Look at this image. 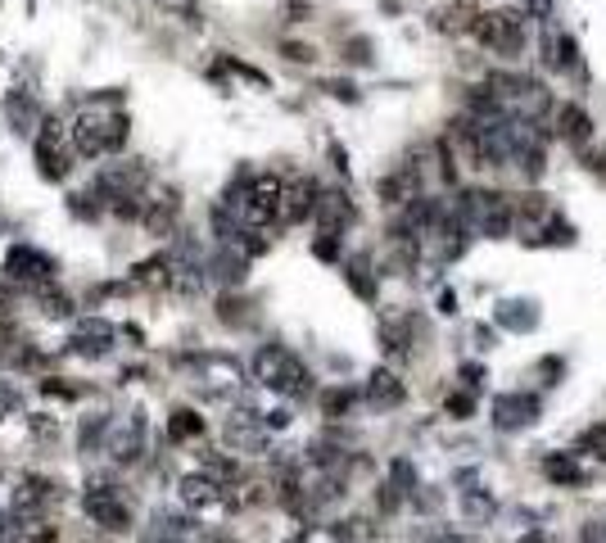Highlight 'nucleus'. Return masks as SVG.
I'll return each mask as SVG.
<instances>
[{"mask_svg":"<svg viewBox=\"0 0 606 543\" xmlns=\"http://www.w3.org/2000/svg\"><path fill=\"white\" fill-rule=\"evenodd\" d=\"M470 37H476L489 54L516 63L525 54V46H529V14L525 10H480Z\"/></svg>","mask_w":606,"mask_h":543,"instance_id":"obj_1","label":"nucleus"},{"mask_svg":"<svg viewBox=\"0 0 606 543\" xmlns=\"http://www.w3.org/2000/svg\"><path fill=\"white\" fill-rule=\"evenodd\" d=\"M253 376H258L267 389L286 394V398H308V394H312V372L303 367V358H295V354H290V349H281V345L258 349V358H253Z\"/></svg>","mask_w":606,"mask_h":543,"instance_id":"obj_2","label":"nucleus"},{"mask_svg":"<svg viewBox=\"0 0 606 543\" xmlns=\"http://www.w3.org/2000/svg\"><path fill=\"white\" fill-rule=\"evenodd\" d=\"M122 146H127V113H100V109L78 113V122H73V150L78 155L100 159V155H118Z\"/></svg>","mask_w":606,"mask_h":543,"instance_id":"obj_3","label":"nucleus"},{"mask_svg":"<svg viewBox=\"0 0 606 543\" xmlns=\"http://www.w3.org/2000/svg\"><path fill=\"white\" fill-rule=\"evenodd\" d=\"M82 507H87V516H91L100 530H109V534H122V530H131V507H127V503H122V494H118L113 485H104V480L87 489Z\"/></svg>","mask_w":606,"mask_h":543,"instance_id":"obj_4","label":"nucleus"},{"mask_svg":"<svg viewBox=\"0 0 606 543\" xmlns=\"http://www.w3.org/2000/svg\"><path fill=\"white\" fill-rule=\"evenodd\" d=\"M538 422V398L525 394V389H511V394H494V426L498 430H525Z\"/></svg>","mask_w":606,"mask_h":543,"instance_id":"obj_5","label":"nucleus"},{"mask_svg":"<svg viewBox=\"0 0 606 543\" xmlns=\"http://www.w3.org/2000/svg\"><path fill=\"white\" fill-rule=\"evenodd\" d=\"M593 131H597V122H593V113L579 104V100H566V104H557V136L570 146V150H584V146H593Z\"/></svg>","mask_w":606,"mask_h":543,"instance_id":"obj_6","label":"nucleus"},{"mask_svg":"<svg viewBox=\"0 0 606 543\" xmlns=\"http://www.w3.org/2000/svg\"><path fill=\"white\" fill-rule=\"evenodd\" d=\"M5 277L14 281H50L54 277V258H46L41 249H32V245H14L10 249V258H5Z\"/></svg>","mask_w":606,"mask_h":543,"instance_id":"obj_7","label":"nucleus"},{"mask_svg":"<svg viewBox=\"0 0 606 543\" xmlns=\"http://www.w3.org/2000/svg\"><path fill=\"white\" fill-rule=\"evenodd\" d=\"M476 19H480L476 0H448V5H439L430 14V28L444 37H461V32H476Z\"/></svg>","mask_w":606,"mask_h":543,"instance_id":"obj_8","label":"nucleus"},{"mask_svg":"<svg viewBox=\"0 0 606 543\" xmlns=\"http://www.w3.org/2000/svg\"><path fill=\"white\" fill-rule=\"evenodd\" d=\"M538 466H544V480L548 485H561V489H588L593 485V471H584L575 462V453H548Z\"/></svg>","mask_w":606,"mask_h":543,"instance_id":"obj_9","label":"nucleus"},{"mask_svg":"<svg viewBox=\"0 0 606 543\" xmlns=\"http://www.w3.org/2000/svg\"><path fill=\"white\" fill-rule=\"evenodd\" d=\"M321 195H326V190H321L312 177H295V181L286 186V222H308V218H317Z\"/></svg>","mask_w":606,"mask_h":543,"instance_id":"obj_10","label":"nucleus"},{"mask_svg":"<svg viewBox=\"0 0 606 543\" xmlns=\"http://www.w3.org/2000/svg\"><path fill=\"white\" fill-rule=\"evenodd\" d=\"M227 485L222 480H213L209 471H199V475H181V503L186 507H195V512H204V507H222L227 503V494H222Z\"/></svg>","mask_w":606,"mask_h":543,"instance_id":"obj_11","label":"nucleus"},{"mask_svg":"<svg viewBox=\"0 0 606 543\" xmlns=\"http://www.w3.org/2000/svg\"><path fill=\"white\" fill-rule=\"evenodd\" d=\"M113 326L109 322H100V317H87L82 326H78V335H73V354H82V358H104L109 349H113Z\"/></svg>","mask_w":606,"mask_h":543,"instance_id":"obj_12","label":"nucleus"},{"mask_svg":"<svg viewBox=\"0 0 606 543\" xmlns=\"http://www.w3.org/2000/svg\"><path fill=\"white\" fill-rule=\"evenodd\" d=\"M141 448H145V422H141V413H131L127 426H113L109 457H113V462H137Z\"/></svg>","mask_w":606,"mask_h":543,"instance_id":"obj_13","label":"nucleus"},{"mask_svg":"<svg viewBox=\"0 0 606 543\" xmlns=\"http://www.w3.org/2000/svg\"><path fill=\"white\" fill-rule=\"evenodd\" d=\"M367 403L371 407H403V403H408V385H403L389 367H376L367 376Z\"/></svg>","mask_w":606,"mask_h":543,"instance_id":"obj_14","label":"nucleus"},{"mask_svg":"<svg viewBox=\"0 0 606 543\" xmlns=\"http://www.w3.org/2000/svg\"><path fill=\"white\" fill-rule=\"evenodd\" d=\"M50 494H54V485L46 475H23L19 489H14V516H37L50 503Z\"/></svg>","mask_w":606,"mask_h":543,"instance_id":"obj_15","label":"nucleus"},{"mask_svg":"<svg viewBox=\"0 0 606 543\" xmlns=\"http://www.w3.org/2000/svg\"><path fill=\"white\" fill-rule=\"evenodd\" d=\"M494 322L502 326V330H534L538 326V304L534 299H507V304H498L494 308Z\"/></svg>","mask_w":606,"mask_h":543,"instance_id":"obj_16","label":"nucleus"},{"mask_svg":"<svg viewBox=\"0 0 606 543\" xmlns=\"http://www.w3.org/2000/svg\"><path fill=\"white\" fill-rule=\"evenodd\" d=\"M461 516L470 521V525H485V521H494L498 516V498L489 494V489H461Z\"/></svg>","mask_w":606,"mask_h":543,"instance_id":"obj_17","label":"nucleus"},{"mask_svg":"<svg viewBox=\"0 0 606 543\" xmlns=\"http://www.w3.org/2000/svg\"><path fill=\"white\" fill-rule=\"evenodd\" d=\"M380 349L389 358H408L412 354V322H380Z\"/></svg>","mask_w":606,"mask_h":543,"instance_id":"obj_18","label":"nucleus"},{"mask_svg":"<svg viewBox=\"0 0 606 543\" xmlns=\"http://www.w3.org/2000/svg\"><path fill=\"white\" fill-rule=\"evenodd\" d=\"M552 68H557V73H575V78H584V54H579V41H575L570 32H557Z\"/></svg>","mask_w":606,"mask_h":543,"instance_id":"obj_19","label":"nucleus"},{"mask_svg":"<svg viewBox=\"0 0 606 543\" xmlns=\"http://www.w3.org/2000/svg\"><path fill=\"white\" fill-rule=\"evenodd\" d=\"M345 281L353 286L358 299H367V304L376 299V277H371V263H367V258H349V263H345Z\"/></svg>","mask_w":606,"mask_h":543,"instance_id":"obj_20","label":"nucleus"},{"mask_svg":"<svg viewBox=\"0 0 606 543\" xmlns=\"http://www.w3.org/2000/svg\"><path fill=\"white\" fill-rule=\"evenodd\" d=\"M199 430H204V422H199V413H190V407H177V413L168 417V439H172V444H186V439H195Z\"/></svg>","mask_w":606,"mask_h":543,"instance_id":"obj_21","label":"nucleus"},{"mask_svg":"<svg viewBox=\"0 0 606 543\" xmlns=\"http://www.w3.org/2000/svg\"><path fill=\"white\" fill-rule=\"evenodd\" d=\"M353 407V389H326L321 394V417H345Z\"/></svg>","mask_w":606,"mask_h":543,"instance_id":"obj_22","label":"nucleus"},{"mask_svg":"<svg viewBox=\"0 0 606 543\" xmlns=\"http://www.w3.org/2000/svg\"><path fill=\"white\" fill-rule=\"evenodd\" d=\"M444 413H448L452 422H470V417H476V394H452V398L444 403Z\"/></svg>","mask_w":606,"mask_h":543,"instance_id":"obj_23","label":"nucleus"},{"mask_svg":"<svg viewBox=\"0 0 606 543\" xmlns=\"http://www.w3.org/2000/svg\"><path fill=\"white\" fill-rule=\"evenodd\" d=\"M10 118L19 122V131H28V127L37 122V100H28V96H14V100H10Z\"/></svg>","mask_w":606,"mask_h":543,"instance_id":"obj_24","label":"nucleus"},{"mask_svg":"<svg viewBox=\"0 0 606 543\" xmlns=\"http://www.w3.org/2000/svg\"><path fill=\"white\" fill-rule=\"evenodd\" d=\"M579 448H588V457L606 462V426H588V430L579 435Z\"/></svg>","mask_w":606,"mask_h":543,"instance_id":"obj_25","label":"nucleus"},{"mask_svg":"<svg viewBox=\"0 0 606 543\" xmlns=\"http://www.w3.org/2000/svg\"><path fill=\"white\" fill-rule=\"evenodd\" d=\"M561 372H566V358H561V354H548V358L534 363V376H544V385H557Z\"/></svg>","mask_w":606,"mask_h":543,"instance_id":"obj_26","label":"nucleus"},{"mask_svg":"<svg viewBox=\"0 0 606 543\" xmlns=\"http://www.w3.org/2000/svg\"><path fill=\"white\" fill-rule=\"evenodd\" d=\"M41 313L59 322V317H73V304L63 299V295H41Z\"/></svg>","mask_w":606,"mask_h":543,"instance_id":"obj_27","label":"nucleus"},{"mask_svg":"<svg viewBox=\"0 0 606 543\" xmlns=\"http://www.w3.org/2000/svg\"><path fill=\"white\" fill-rule=\"evenodd\" d=\"M579 163H584L593 177H606V150H593V146H584V150H579Z\"/></svg>","mask_w":606,"mask_h":543,"instance_id":"obj_28","label":"nucleus"},{"mask_svg":"<svg viewBox=\"0 0 606 543\" xmlns=\"http://www.w3.org/2000/svg\"><path fill=\"white\" fill-rule=\"evenodd\" d=\"M213 267H218L222 281H245V258H218Z\"/></svg>","mask_w":606,"mask_h":543,"instance_id":"obj_29","label":"nucleus"},{"mask_svg":"<svg viewBox=\"0 0 606 543\" xmlns=\"http://www.w3.org/2000/svg\"><path fill=\"white\" fill-rule=\"evenodd\" d=\"M345 59H349V63H371V41H367V37H353V41L345 46Z\"/></svg>","mask_w":606,"mask_h":543,"instance_id":"obj_30","label":"nucleus"},{"mask_svg":"<svg viewBox=\"0 0 606 543\" xmlns=\"http://www.w3.org/2000/svg\"><path fill=\"white\" fill-rule=\"evenodd\" d=\"M579 543H606V521H584L579 525Z\"/></svg>","mask_w":606,"mask_h":543,"instance_id":"obj_31","label":"nucleus"},{"mask_svg":"<svg viewBox=\"0 0 606 543\" xmlns=\"http://www.w3.org/2000/svg\"><path fill=\"white\" fill-rule=\"evenodd\" d=\"M281 50H286V59H295V63H312V59H317V50H312V46H299V41H286Z\"/></svg>","mask_w":606,"mask_h":543,"instance_id":"obj_32","label":"nucleus"},{"mask_svg":"<svg viewBox=\"0 0 606 543\" xmlns=\"http://www.w3.org/2000/svg\"><path fill=\"white\" fill-rule=\"evenodd\" d=\"M14 413H19V394H14L10 385H0V422L14 417Z\"/></svg>","mask_w":606,"mask_h":543,"instance_id":"obj_33","label":"nucleus"},{"mask_svg":"<svg viewBox=\"0 0 606 543\" xmlns=\"http://www.w3.org/2000/svg\"><path fill=\"white\" fill-rule=\"evenodd\" d=\"M552 10H557V0H525L529 19H552Z\"/></svg>","mask_w":606,"mask_h":543,"instance_id":"obj_34","label":"nucleus"},{"mask_svg":"<svg viewBox=\"0 0 606 543\" xmlns=\"http://www.w3.org/2000/svg\"><path fill=\"white\" fill-rule=\"evenodd\" d=\"M321 87H326L335 100H349V104L358 100V87H353V82H321Z\"/></svg>","mask_w":606,"mask_h":543,"instance_id":"obj_35","label":"nucleus"},{"mask_svg":"<svg viewBox=\"0 0 606 543\" xmlns=\"http://www.w3.org/2000/svg\"><path fill=\"white\" fill-rule=\"evenodd\" d=\"M32 435H37V439H54V435H59L54 417H50V422H46V417H32Z\"/></svg>","mask_w":606,"mask_h":543,"instance_id":"obj_36","label":"nucleus"},{"mask_svg":"<svg viewBox=\"0 0 606 543\" xmlns=\"http://www.w3.org/2000/svg\"><path fill=\"white\" fill-rule=\"evenodd\" d=\"M461 376H466L470 385H480V380H485V367H480V363H466V367H461Z\"/></svg>","mask_w":606,"mask_h":543,"instance_id":"obj_37","label":"nucleus"},{"mask_svg":"<svg viewBox=\"0 0 606 543\" xmlns=\"http://www.w3.org/2000/svg\"><path fill=\"white\" fill-rule=\"evenodd\" d=\"M520 543H557V539H552V534H548V530H529V534H525V539H520Z\"/></svg>","mask_w":606,"mask_h":543,"instance_id":"obj_38","label":"nucleus"},{"mask_svg":"<svg viewBox=\"0 0 606 543\" xmlns=\"http://www.w3.org/2000/svg\"><path fill=\"white\" fill-rule=\"evenodd\" d=\"M439 313H457V295H452V290L439 295Z\"/></svg>","mask_w":606,"mask_h":543,"instance_id":"obj_39","label":"nucleus"},{"mask_svg":"<svg viewBox=\"0 0 606 543\" xmlns=\"http://www.w3.org/2000/svg\"><path fill=\"white\" fill-rule=\"evenodd\" d=\"M54 539H59V534H54V525H46V530H37V539H32V543H54Z\"/></svg>","mask_w":606,"mask_h":543,"instance_id":"obj_40","label":"nucleus"},{"mask_svg":"<svg viewBox=\"0 0 606 543\" xmlns=\"http://www.w3.org/2000/svg\"><path fill=\"white\" fill-rule=\"evenodd\" d=\"M430 543H470V539H466V534H435Z\"/></svg>","mask_w":606,"mask_h":543,"instance_id":"obj_41","label":"nucleus"},{"mask_svg":"<svg viewBox=\"0 0 606 543\" xmlns=\"http://www.w3.org/2000/svg\"><path fill=\"white\" fill-rule=\"evenodd\" d=\"M10 299H14V290H10L5 281H0V308H10Z\"/></svg>","mask_w":606,"mask_h":543,"instance_id":"obj_42","label":"nucleus"}]
</instances>
